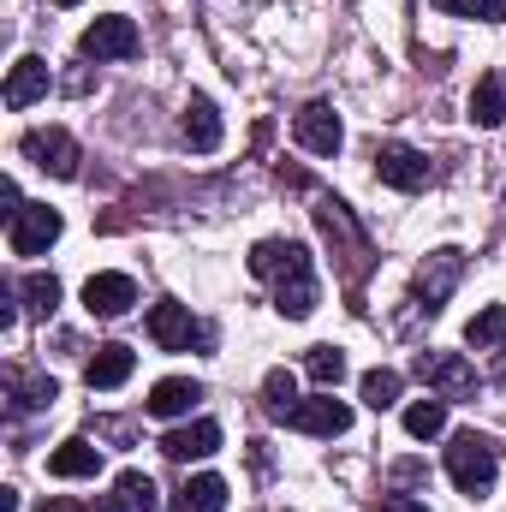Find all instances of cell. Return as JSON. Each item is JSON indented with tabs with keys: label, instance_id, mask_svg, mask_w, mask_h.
<instances>
[{
	"label": "cell",
	"instance_id": "obj_12",
	"mask_svg": "<svg viewBox=\"0 0 506 512\" xmlns=\"http://www.w3.org/2000/svg\"><path fill=\"white\" fill-rule=\"evenodd\" d=\"M292 131H298V143H304L310 155H334V149L346 143V131H340V114H334L328 102H310V108H298Z\"/></svg>",
	"mask_w": 506,
	"mask_h": 512
},
{
	"label": "cell",
	"instance_id": "obj_23",
	"mask_svg": "<svg viewBox=\"0 0 506 512\" xmlns=\"http://www.w3.org/2000/svg\"><path fill=\"white\" fill-rule=\"evenodd\" d=\"M304 370H310V382L316 387H340L346 382V352H340V346H310Z\"/></svg>",
	"mask_w": 506,
	"mask_h": 512
},
{
	"label": "cell",
	"instance_id": "obj_20",
	"mask_svg": "<svg viewBox=\"0 0 506 512\" xmlns=\"http://www.w3.org/2000/svg\"><path fill=\"white\" fill-rule=\"evenodd\" d=\"M447 429V399L441 393H429V399H417L411 411H405V435H417V441H435Z\"/></svg>",
	"mask_w": 506,
	"mask_h": 512
},
{
	"label": "cell",
	"instance_id": "obj_17",
	"mask_svg": "<svg viewBox=\"0 0 506 512\" xmlns=\"http://www.w3.org/2000/svg\"><path fill=\"white\" fill-rule=\"evenodd\" d=\"M96 471H102V447H90V441H60L48 453V477L78 483V477H96Z\"/></svg>",
	"mask_w": 506,
	"mask_h": 512
},
{
	"label": "cell",
	"instance_id": "obj_18",
	"mask_svg": "<svg viewBox=\"0 0 506 512\" xmlns=\"http://www.w3.org/2000/svg\"><path fill=\"white\" fill-rule=\"evenodd\" d=\"M197 399H203V387H197V382H185V376H167V382L149 387V399H143V405H149V417H185Z\"/></svg>",
	"mask_w": 506,
	"mask_h": 512
},
{
	"label": "cell",
	"instance_id": "obj_22",
	"mask_svg": "<svg viewBox=\"0 0 506 512\" xmlns=\"http://www.w3.org/2000/svg\"><path fill=\"white\" fill-rule=\"evenodd\" d=\"M54 399H60L54 376H12V411H42Z\"/></svg>",
	"mask_w": 506,
	"mask_h": 512
},
{
	"label": "cell",
	"instance_id": "obj_2",
	"mask_svg": "<svg viewBox=\"0 0 506 512\" xmlns=\"http://www.w3.org/2000/svg\"><path fill=\"white\" fill-rule=\"evenodd\" d=\"M495 447L477 435V429H459L453 441H447V477L459 483V495H489L495 489Z\"/></svg>",
	"mask_w": 506,
	"mask_h": 512
},
{
	"label": "cell",
	"instance_id": "obj_31",
	"mask_svg": "<svg viewBox=\"0 0 506 512\" xmlns=\"http://www.w3.org/2000/svg\"><path fill=\"white\" fill-rule=\"evenodd\" d=\"M42 512H90V507H72V501H42Z\"/></svg>",
	"mask_w": 506,
	"mask_h": 512
},
{
	"label": "cell",
	"instance_id": "obj_14",
	"mask_svg": "<svg viewBox=\"0 0 506 512\" xmlns=\"http://www.w3.org/2000/svg\"><path fill=\"white\" fill-rule=\"evenodd\" d=\"M161 453H167V459H209V453H221V423L197 417V423L173 429V435L161 441Z\"/></svg>",
	"mask_w": 506,
	"mask_h": 512
},
{
	"label": "cell",
	"instance_id": "obj_28",
	"mask_svg": "<svg viewBox=\"0 0 506 512\" xmlns=\"http://www.w3.org/2000/svg\"><path fill=\"white\" fill-rule=\"evenodd\" d=\"M441 12H453V18H477V24H501L506 18V0H435Z\"/></svg>",
	"mask_w": 506,
	"mask_h": 512
},
{
	"label": "cell",
	"instance_id": "obj_1",
	"mask_svg": "<svg viewBox=\"0 0 506 512\" xmlns=\"http://www.w3.org/2000/svg\"><path fill=\"white\" fill-rule=\"evenodd\" d=\"M251 274L274 280L280 316L304 322V316L316 310V268H310V251H304L298 239H262V245L251 251Z\"/></svg>",
	"mask_w": 506,
	"mask_h": 512
},
{
	"label": "cell",
	"instance_id": "obj_32",
	"mask_svg": "<svg viewBox=\"0 0 506 512\" xmlns=\"http://www.w3.org/2000/svg\"><path fill=\"white\" fill-rule=\"evenodd\" d=\"M54 6H78V0H54Z\"/></svg>",
	"mask_w": 506,
	"mask_h": 512
},
{
	"label": "cell",
	"instance_id": "obj_29",
	"mask_svg": "<svg viewBox=\"0 0 506 512\" xmlns=\"http://www.w3.org/2000/svg\"><path fill=\"white\" fill-rule=\"evenodd\" d=\"M24 298H30L36 316H48V310L60 304V280H54V274H30V280H24Z\"/></svg>",
	"mask_w": 506,
	"mask_h": 512
},
{
	"label": "cell",
	"instance_id": "obj_26",
	"mask_svg": "<svg viewBox=\"0 0 506 512\" xmlns=\"http://www.w3.org/2000/svg\"><path fill=\"white\" fill-rule=\"evenodd\" d=\"M262 405H268L274 417H286V411L298 405V382H292V370H268V382H262Z\"/></svg>",
	"mask_w": 506,
	"mask_h": 512
},
{
	"label": "cell",
	"instance_id": "obj_25",
	"mask_svg": "<svg viewBox=\"0 0 506 512\" xmlns=\"http://www.w3.org/2000/svg\"><path fill=\"white\" fill-rule=\"evenodd\" d=\"M114 495L126 501V512H155V483H149L143 471H120V483H114Z\"/></svg>",
	"mask_w": 506,
	"mask_h": 512
},
{
	"label": "cell",
	"instance_id": "obj_4",
	"mask_svg": "<svg viewBox=\"0 0 506 512\" xmlns=\"http://www.w3.org/2000/svg\"><path fill=\"white\" fill-rule=\"evenodd\" d=\"M459 274H465V251H453V245H447V251L429 256V262L417 268V310H429V316H435V310L453 298Z\"/></svg>",
	"mask_w": 506,
	"mask_h": 512
},
{
	"label": "cell",
	"instance_id": "obj_21",
	"mask_svg": "<svg viewBox=\"0 0 506 512\" xmlns=\"http://www.w3.org/2000/svg\"><path fill=\"white\" fill-rule=\"evenodd\" d=\"M227 507V477H191L179 489V512H221Z\"/></svg>",
	"mask_w": 506,
	"mask_h": 512
},
{
	"label": "cell",
	"instance_id": "obj_19",
	"mask_svg": "<svg viewBox=\"0 0 506 512\" xmlns=\"http://www.w3.org/2000/svg\"><path fill=\"white\" fill-rule=\"evenodd\" d=\"M501 120H506V78L483 72L477 90H471V126H501Z\"/></svg>",
	"mask_w": 506,
	"mask_h": 512
},
{
	"label": "cell",
	"instance_id": "obj_16",
	"mask_svg": "<svg viewBox=\"0 0 506 512\" xmlns=\"http://www.w3.org/2000/svg\"><path fill=\"white\" fill-rule=\"evenodd\" d=\"M42 96H48V60L24 54V60L12 66V78H6V108H30V102H42Z\"/></svg>",
	"mask_w": 506,
	"mask_h": 512
},
{
	"label": "cell",
	"instance_id": "obj_3",
	"mask_svg": "<svg viewBox=\"0 0 506 512\" xmlns=\"http://www.w3.org/2000/svg\"><path fill=\"white\" fill-rule=\"evenodd\" d=\"M54 239H60V209H48V203H24V209L12 215V233H6L12 256H42Z\"/></svg>",
	"mask_w": 506,
	"mask_h": 512
},
{
	"label": "cell",
	"instance_id": "obj_13",
	"mask_svg": "<svg viewBox=\"0 0 506 512\" xmlns=\"http://www.w3.org/2000/svg\"><path fill=\"white\" fill-rule=\"evenodd\" d=\"M131 370H137V352H131V346H120V340H108V346H96V358L84 364V382L108 393V387H126Z\"/></svg>",
	"mask_w": 506,
	"mask_h": 512
},
{
	"label": "cell",
	"instance_id": "obj_7",
	"mask_svg": "<svg viewBox=\"0 0 506 512\" xmlns=\"http://www.w3.org/2000/svg\"><path fill=\"white\" fill-rule=\"evenodd\" d=\"M286 423L304 429V435H346V429H352V405L334 399V393H316V399H298V405L286 411Z\"/></svg>",
	"mask_w": 506,
	"mask_h": 512
},
{
	"label": "cell",
	"instance_id": "obj_10",
	"mask_svg": "<svg viewBox=\"0 0 506 512\" xmlns=\"http://www.w3.org/2000/svg\"><path fill=\"white\" fill-rule=\"evenodd\" d=\"M131 304H137V280L131 274H90L84 280V310L90 316L114 322V316H126Z\"/></svg>",
	"mask_w": 506,
	"mask_h": 512
},
{
	"label": "cell",
	"instance_id": "obj_8",
	"mask_svg": "<svg viewBox=\"0 0 506 512\" xmlns=\"http://www.w3.org/2000/svg\"><path fill=\"white\" fill-rule=\"evenodd\" d=\"M24 155H30L42 173H54V179H78V143H72V131H60V126L30 131V137H24Z\"/></svg>",
	"mask_w": 506,
	"mask_h": 512
},
{
	"label": "cell",
	"instance_id": "obj_30",
	"mask_svg": "<svg viewBox=\"0 0 506 512\" xmlns=\"http://www.w3.org/2000/svg\"><path fill=\"white\" fill-rule=\"evenodd\" d=\"M370 512H429V507H423V501H405V495H381Z\"/></svg>",
	"mask_w": 506,
	"mask_h": 512
},
{
	"label": "cell",
	"instance_id": "obj_11",
	"mask_svg": "<svg viewBox=\"0 0 506 512\" xmlns=\"http://www.w3.org/2000/svg\"><path fill=\"white\" fill-rule=\"evenodd\" d=\"M149 340H155L161 352H191V340H203V328L191 322V310H185V304H173V298H167V304H155V310H149Z\"/></svg>",
	"mask_w": 506,
	"mask_h": 512
},
{
	"label": "cell",
	"instance_id": "obj_6",
	"mask_svg": "<svg viewBox=\"0 0 506 512\" xmlns=\"http://www.w3.org/2000/svg\"><path fill=\"white\" fill-rule=\"evenodd\" d=\"M90 60H131L137 48H143V36H137V24L120 18V12H108V18H96L90 30H84V42H78Z\"/></svg>",
	"mask_w": 506,
	"mask_h": 512
},
{
	"label": "cell",
	"instance_id": "obj_24",
	"mask_svg": "<svg viewBox=\"0 0 506 512\" xmlns=\"http://www.w3.org/2000/svg\"><path fill=\"white\" fill-rule=\"evenodd\" d=\"M465 340H471L477 352L501 346V340H506V304H489V310H477V316H471V328H465Z\"/></svg>",
	"mask_w": 506,
	"mask_h": 512
},
{
	"label": "cell",
	"instance_id": "obj_9",
	"mask_svg": "<svg viewBox=\"0 0 506 512\" xmlns=\"http://www.w3.org/2000/svg\"><path fill=\"white\" fill-rule=\"evenodd\" d=\"M417 376L429 387H441V399H471L477 393V370L465 358H453V352H423L417 358Z\"/></svg>",
	"mask_w": 506,
	"mask_h": 512
},
{
	"label": "cell",
	"instance_id": "obj_27",
	"mask_svg": "<svg viewBox=\"0 0 506 512\" xmlns=\"http://www.w3.org/2000/svg\"><path fill=\"white\" fill-rule=\"evenodd\" d=\"M399 370H370V376H364V405H370V411H387V405H399Z\"/></svg>",
	"mask_w": 506,
	"mask_h": 512
},
{
	"label": "cell",
	"instance_id": "obj_15",
	"mask_svg": "<svg viewBox=\"0 0 506 512\" xmlns=\"http://www.w3.org/2000/svg\"><path fill=\"white\" fill-rule=\"evenodd\" d=\"M179 131H185V143H191L197 155L221 149V114H215V102H209V96H191V102H185V120H179Z\"/></svg>",
	"mask_w": 506,
	"mask_h": 512
},
{
	"label": "cell",
	"instance_id": "obj_5",
	"mask_svg": "<svg viewBox=\"0 0 506 512\" xmlns=\"http://www.w3.org/2000/svg\"><path fill=\"white\" fill-rule=\"evenodd\" d=\"M376 179L393 191H423L429 185V155L411 143H381L376 149Z\"/></svg>",
	"mask_w": 506,
	"mask_h": 512
}]
</instances>
